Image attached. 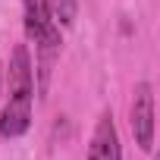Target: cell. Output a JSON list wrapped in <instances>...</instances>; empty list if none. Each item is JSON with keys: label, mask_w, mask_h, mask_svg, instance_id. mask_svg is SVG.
I'll return each mask as SVG.
<instances>
[{"label": "cell", "mask_w": 160, "mask_h": 160, "mask_svg": "<svg viewBox=\"0 0 160 160\" xmlns=\"http://www.w3.org/2000/svg\"><path fill=\"white\" fill-rule=\"evenodd\" d=\"M129 126L135 135V144L151 154L154 151V88L151 82H138L132 91V110H129Z\"/></svg>", "instance_id": "obj_3"}, {"label": "cell", "mask_w": 160, "mask_h": 160, "mask_svg": "<svg viewBox=\"0 0 160 160\" xmlns=\"http://www.w3.org/2000/svg\"><path fill=\"white\" fill-rule=\"evenodd\" d=\"M88 160H122V144H119V132L113 122V113H101L91 144H88Z\"/></svg>", "instance_id": "obj_4"}, {"label": "cell", "mask_w": 160, "mask_h": 160, "mask_svg": "<svg viewBox=\"0 0 160 160\" xmlns=\"http://www.w3.org/2000/svg\"><path fill=\"white\" fill-rule=\"evenodd\" d=\"M50 13H53V22L69 28L75 22V13H78V0H50Z\"/></svg>", "instance_id": "obj_5"}, {"label": "cell", "mask_w": 160, "mask_h": 160, "mask_svg": "<svg viewBox=\"0 0 160 160\" xmlns=\"http://www.w3.org/2000/svg\"><path fill=\"white\" fill-rule=\"evenodd\" d=\"M22 19H25V35L41 57V72L47 78L50 63L60 53V25L53 22L50 0H22Z\"/></svg>", "instance_id": "obj_2"}, {"label": "cell", "mask_w": 160, "mask_h": 160, "mask_svg": "<svg viewBox=\"0 0 160 160\" xmlns=\"http://www.w3.org/2000/svg\"><path fill=\"white\" fill-rule=\"evenodd\" d=\"M0 78H3V75H0Z\"/></svg>", "instance_id": "obj_6"}, {"label": "cell", "mask_w": 160, "mask_h": 160, "mask_svg": "<svg viewBox=\"0 0 160 160\" xmlns=\"http://www.w3.org/2000/svg\"><path fill=\"white\" fill-rule=\"evenodd\" d=\"M32 104H35V69L25 44L13 47L10 72H7V104L0 113V135L19 138L32 126Z\"/></svg>", "instance_id": "obj_1"}]
</instances>
